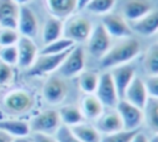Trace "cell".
<instances>
[{
    "instance_id": "cell-23",
    "label": "cell",
    "mask_w": 158,
    "mask_h": 142,
    "mask_svg": "<svg viewBox=\"0 0 158 142\" xmlns=\"http://www.w3.org/2000/svg\"><path fill=\"white\" fill-rule=\"evenodd\" d=\"M46 2L53 17L59 20L68 17L77 9V0H46Z\"/></svg>"
},
{
    "instance_id": "cell-39",
    "label": "cell",
    "mask_w": 158,
    "mask_h": 142,
    "mask_svg": "<svg viewBox=\"0 0 158 142\" xmlns=\"http://www.w3.org/2000/svg\"><path fill=\"white\" fill-rule=\"evenodd\" d=\"M12 140H14L12 136H10L5 131H1L0 130V142H12Z\"/></svg>"
},
{
    "instance_id": "cell-19",
    "label": "cell",
    "mask_w": 158,
    "mask_h": 142,
    "mask_svg": "<svg viewBox=\"0 0 158 142\" xmlns=\"http://www.w3.org/2000/svg\"><path fill=\"white\" fill-rule=\"evenodd\" d=\"M135 32L142 36H152L158 32V10H152L146 16L131 23Z\"/></svg>"
},
{
    "instance_id": "cell-28",
    "label": "cell",
    "mask_w": 158,
    "mask_h": 142,
    "mask_svg": "<svg viewBox=\"0 0 158 142\" xmlns=\"http://www.w3.org/2000/svg\"><path fill=\"white\" fill-rule=\"evenodd\" d=\"M99 74L95 72H81L79 74V88L84 94H94L99 83Z\"/></svg>"
},
{
    "instance_id": "cell-22",
    "label": "cell",
    "mask_w": 158,
    "mask_h": 142,
    "mask_svg": "<svg viewBox=\"0 0 158 142\" xmlns=\"http://www.w3.org/2000/svg\"><path fill=\"white\" fill-rule=\"evenodd\" d=\"M0 130L5 131L10 136L15 137H27L31 132L30 125L26 121L9 119V120H0Z\"/></svg>"
},
{
    "instance_id": "cell-26",
    "label": "cell",
    "mask_w": 158,
    "mask_h": 142,
    "mask_svg": "<svg viewBox=\"0 0 158 142\" xmlns=\"http://www.w3.org/2000/svg\"><path fill=\"white\" fill-rule=\"evenodd\" d=\"M143 112L147 126L153 131V133H158V99L148 98Z\"/></svg>"
},
{
    "instance_id": "cell-12",
    "label": "cell",
    "mask_w": 158,
    "mask_h": 142,
    "mask_svg": "<svg viewBox=\"0 0 158 142\" xmlns=\"http://www.w3.org/2000/svg\"><path fill=\"white\" fill-rule=\"evenodd\" d=\"M94 126L101 133V136L123 130L121 117L116 111V109H109L106 111L104 110L102 114L95 120Z\"/></svg>"
},
{
    "instance_id": "cell-9",
    "label": "cell",
    "mask_w": 158,
    "mask_h": 142,
    "mask_svg": "<svg viewBox=\"0 0 158 142\" xmlns=\"http://www.w3.org/2000/svg\"><path fill=\"white\" fill-rule=\"evenodd\" d=\"M69 52H70V49L58 53V54H41L31 65L30 74L31 75H43V74H47V73H51V72L58 69Z\"/></svg>"
},
{
    "instance_id": "cell-33",
    "label": "cell",
    "mask_w": 158,
    "mask_h": 142,
    "mask_svg": "<svg viewBox=\"0 0 158 142\" xmlns=\"http://www.w3.org/2000/svg\"><path fill=\"white\" fill-rule=\"evenodd\" d=\"M19 33L11 28H2L0 31V46H11L19 41Z\"/></svg>"
},
{
    "instance_id": "cell-14",
    "label": "cell",
    "mask_w": 158,
    "mask_h": 142,
    "mask_svg": "<svg viewBox=\"0 0 158 142\" xmlns=\"http://www.w3.org/2000/svg\"><path fill=\"white\" fill-rule=\"evenodd\" d=\"M148 98L149 96H148L144 81L141 78L135 77V79L131 81V84L128 85V88L123 95V100H126L127 102L143 110L147 104Z\"/></svg>"
},
{
    "instance_id": "cell-7",
    "label": "cell",
    "mask_w": 158,
    "mask_h": 142,
    "mask_svg": "<svg viewBox=\"0 0 158 142\" xmlns=\"http://www.w3.org/2000/svg\"><path fill=\"white\" fill-rule=\"evenodd\" d=\"M85 67V53L81 47L74 46L58 68V73L63 78H73L79 75Z\"/></svg>"
},
{
    "instance_id": "cell-15",
    "label": "cell",
    "mask_w": 158,
    "mask_h": 142,
    "mask_svg": "<svg viewBox=\"0 0 158 142\" xmlns=\"http://www.w3.org/2000/svg\"><path fill=\"white\" fill-rule=\"evenodd\" d=\"M17 27L22 36L33 38L38 31V22L35 12L28 6H20L19 9V19H17Z\"/></svg>"
},
{
    "instance_id": "cell-31",
    "label": "cell",
    "mask_w": 158,
    "mask_h": 142,
    "mask_svg": "<svg viewBox=\"0 0 158 142\" xmlns=\"http://www.w3.org/2000/svg\"><path fill=\"white\" fill-rule=\"evenodd\" d=\"M137 131H139V130H137ZM137 131L121 130V131H117L114 133L102 135L100 142H130Z\"/></svg>"
},
{
    "instance_id": "cell-6",
    "label": "cell",
    "mask_w": 158,
    "mask_h": 142,
    "mask_svg": "<svg viewBox=\"0 0 158 142\" xmlns=\"http://www.w3.org/2000/svg\"><path fill=\"white\" fill-rule=\"evenodd\" d=\"M94 94L104 105V107H109V109L116 107L120 98L117 95V90L110 72H105L99 77V83Z\"/></svg>"
},
{
    "instance_id": "cell-35",
    "label": "cell",
    "mask_w": 158,
    "mask_h": 142,
    "mask_svg": "<svg viewBox=\"0 0 158 142\" xmlns=\"http://www.w3.org/2000/svg\"><path fill=\"white\" fill-rule=\"evenodd\" d=\"M146 89L149 98L158 99V75L157 77H149L146 81Z\"/></svg>"
},
{
    "instance_id": "cell-29",
    "label": "cell",
    "mask_w": 158,
    "mask_h": 142,
    "mask_svg": "<svg viewBox=\"0 0 158 142\" xmlns=\"http://www.w3.org/2000/svg\"><path fill=\"white\" fill-rule=\"evenodd\" d=\"M74 42L65 38V37H60L48 44H44V47L41 51V54H58L65 51H69L74 47Z\"/></svg>"
},
{
    "instance_id": "cell-1",
    "label": "cell",
    "mask_w": 158,
    "mask_h": 142,
    "mask_svg": "<svg viewBox=\"0 0 158 142\" xmlns=\"http://www.w3.org/2000/svg\"><path fill=\"white\" fill-rule=\"evenodd\" d=\"M141 52V44L138 40L127 37L118 43L111 46L109 51L100 58V65L105 69L115 68L118 65L127 64L135 59Z\"/></svg>"
},
{
    "instance_id": "cell-4",
    "label": "cell",
    "mask_w": 158,
    "mask_h": 142,
    "mask_svg": "<svg viewBox=\"0 0 158 142\" xmlns=\"http://www.w3.org/2000/svg\"><path fill=\"white\" fill-rule=\"evenodd\" d=\"M30 125V130L33 133H44V135H54L59 126L62 125L59 114L57 110L48 109L37 114Z\"/></svg>"
},
{
    "instance_id": "cell-11",
    "label": "cell",
    "mask_w": 158,
    "mask_h": 142,
    "mask_svg": "<svg viewBox=\"0 0 158 142\" xmlns=\"http://www.w3.org/2000/svg\"><path fill=\"white\" fill-rule=\"evenodd\" d=\"M101 25L106 30L110 37L115 38H126L131 36V27L126 22V20L115 14H106L101 20Z\"/></svg>"
},
{
    "instance_id": "cell-44",
    "label": "cell",
    "mask_w": 158,
    "mask_h": 142,
    "mask_svg": "<svg viewBox=\"0 0 158 142\" xmlns=\"http://www.w3.org/2000/svg\"><path fill=\"white\" fill-rule=\"evenodd\" d=\"M157 33H158V32H157Z\"/></svg>"
},
{
    "instance_id": "cell-37",
    "label": "cell",
    "mask_w": 158,
    "mask_h": 142,
    "mask_svg": "<svg viewBox=\"0 0 158 142\" xmlns=\"http://www.w3.org/2000/svg\"><path fill=\"white\" fill-rule=\"evenodd\" d=\"M31 142H58L56 137L52 135H44V133H33Z\"/></svg>"
},
{
    "instance_id": "cell-2",
    "label": "cell",
    "mask_w": 158,
    "mask_h": 142,
    "mask_svg": "<svg viewBox=\"0 0 158 142\" xmlns=\"http://www.w3.org/2000/svg\"><path fill=\"white\" fill-rule=\"evenodd\" d=\"M2 110L14 116L23 115L28 112L33 105H35V99L31 93L27 90L22 89H16L10 93H7L4 99H2Z\"/></svg>"
},
{
    "instance_id": "cell-5",
    "label": "cell",
    "mask_w": 158,
    "mask_h": 142,
    "mask_svg": "<svg viewBox=\"0 0 158 142\" xmlns=\"http://www.w3.org/2000/svg\"><path fill=\"white\" fill-rule=\"evenodd\" d=\"M116 111L118 112L123 130L127 131H137L141 125L144 122V112L142 109L127 102L123 99H120L116 105Z\"/></svg>"
},
{
    "instance_id": "cell-3",
    "label": "cell",
    "mask_w": 158,
    "mask_h": 142,
    "mask_svg": "<svg viewBox=\"0 0 158 142\" xmlns=\"http://www.w3.org/2000/svg\"><path fill=\"white\" fill-rule=\"evenodd\" d=\"M93 31L90 20L81 15H74L63 25V37L73 41L74 43L86 42Z\"/></svg>"
},
{
    "instance_id": "cell-16",
    "label": "cell",
    "mask_w": 158,
    "mask_h": 142,
    "mask_svg": "<svg viewBox=\"0 0 158 142\" xmlns=\"http://www.w3.org/2000/svg\"><path fill=\"white\" fill-rule=\"evenodd\" d=\"M17 64L22 68H28L33 64L37 56V47L32 38L20 37L17 41Z\"/></svg>"
},
{
    "instance_id": "cell-40",
    "label": "cell",
    "mask_w": 158,
    "mask_h": 142,
    "mask_svg": "<svg viewBox=\"0 0 158 142\" xmlns=\"http://www.w3.org/2000/svg\"><path fill=\"white\" fill-rule=\"evenodd\" d=\"M89 1H90V0H77V9L83 10V9L86 6V4H88Z\"/></svg>"
},
{
    "instance_id": "cell-34",
    "label": "cell",
    "mask_w": 158,
    "mask_h": 142,
    "mask_svg": "<svg viewBox=\"0 0 158 142\" xmlns=\"http://www.w3.org/2000/svg\"><path fill=\"white\" fill-rule=\"evenodd\" d=\"M54 137L58 142H80L79 140H77L73 133L70 132L69 127L64 126V125H60L59 128L57 130V132L54 133Z\"/></svg>"
},
{
    "instance_id": "cell-17",
    "label": "cell",
    "mask_w": 158,
    "mask_h": 142,
    "mask_svg": "<svg viewBox=\"0 0 158 142\" xmlns=\"http://www.w3.org/2000/svg\"><path fill=\"white\" fill-rule=\"evenodd\" d=\"M152 11V5L148 0H127L122 7V15L126 21L136 22Z\"/></svg>"
},
{
    "instance_id": "cell-24",
    "label": "cell",
    "mask_w": 158,
    "mask_h": 142,
    "mask_svg": "<svg viewBox=\"0 0 158 142\" xmlns=\"http://www.w3.org/2000/svg\"><path fill=\"white\" fill-rule=\"evenodd\" d=\"M58 114H59V119H60L62 125H64L67 127L75 126L78 123L84 122V120H85L84 116H83V112H81L80 107L79 106H75V105H65V106H62L58 110Z\"/></svg>"
},
{
    "instance_id": "cell-18",
    "label": "cell",
    "mask_w": 158,
    "mask_h": 142,
    "mask_svg": "<svg viewBox=\"0 0 158 142\" xmlns=\"http://www.w3.org/2000/svg\"><path fill=\"white\" fill-rule=\"evenodd\" d=\"M19 6L14 0H0V25L2 28L17 27Z\"/></svg>"
},
{
    "instance_id": "cell-25",
    "label": "cell",
    "mask_w": 158,
    "mask_h": 142,
    "mask_svg": "<svg viewBox=\"0 0 158 142\" xmlns=\"http://www.w3.org/2000/svg\"><path fill=\"white\" fill-rule=\"evenodd\" d=\"M63 35V22L62 20L57 17H49L47 19L43 31H42V41L44 44H48L58 38H60Z\"/></svg>"
},
{
    "instance_id": "cell-8",
    "label": "cell",
    "mask_w": 158,
    "mask_h": 142,
    "mask_svg": "<svg viewBox=\"0 0 158 142\" xmlns=\"http://www.w3.org/2000/svg\"><path fill=\"white\" fill-rule=\"evenodd\" d=\"M88 49L89 52L95 56L101 58L111 47V37L104 28V26L100 23L95 26L90 33V37L88 38Z\"/></svg>"
},
{
    "instance_id": "cell-21",
    "label": "cell",
    "mask_w": 158,
    "mask_h": 142,
    "mask_svg": "<svg viewBox=\"0 0 158 142\" xmlns=\"http://www.w3.org/2000/svg\"><path fill=\"white\" fill-rule=\"evenodd\" d=\"M69 130L73 133V136L80 142H100L101 141V133L91 123L81 122L69 127Z\"/></svg>"
},
{
    "instance_id": "cell-30",
    "label": "cell",
    "mask_w": 158,
    "mask_h": 142,
    "mask_svg": "<svg viewBox=\"0 0 158 142\" xmlns=\"http://www.w3.org/2000/svg\"><path fill=\"white\" fill-rule=\"evenodd\" d=\"M116 0H90L84 7L93 15H106L114 9Z\"/></svg>"
},
{
    "instance_id": "cell-41",
    "label": "cell",
    "mask_w": 158,
    "mask_h": 142,
    "mask_svg": "<svg viewBox=\"0 0 158 142\" xmlns=\"http://www.w3.org/2000/svg\"><path fill=\"white\" fill-rule=\"evenodd\" d=\"M12 142H31V138L28 137H15Z\"/></svg>"
},
{
    "instance_id": "cell-38",
    "label": "cell",
    "mask_w": 158,
    "mask_h": 142,
    "mask_svg": "<svg viewBox=\"0 0 158 142\" xmlns=\"http://www.w3.org/2000/svg\"><path fill=\"white\" fill-rule=\"evenodd\" d=\"M130 142H149V140H148V137H147L143 132L137 131Z\"/></svg>"
},
{
    "instance_id": "cell-27",
    "label": "cell",
    "mask_w": 158,
    "mask_h": 142,
    "mask_svg": "<svg viewBox=\"0 0 158 142\" xmlns=\"http://www.w3.org/2000/svg\"><path fill=\"white\" fill-rule=\"evenodd\" d=\"M144 70L149 77L158 75V42L149 46L143 59Z\"/></svg>"
},
{
    "instance_id": "cell-20",
    "label": "cell",
    "mask_w": 158,
    "mask_h": 142,
    "mask_svg": "<svg viewBox=\"0 0 158 142\" xmlns=\"http://www.w3.org/2000/svg\"><path fill=\"white\" fill-rule=\"evenodd\" d=\"M79 107L83 112L84 119L91 121H95L104 111V105L100 102L95 94H84Z\"/></svg>"
},
{
    "instance_id": "cell-13",
    "label": "cell",
    "mask_w": 158,
    "mask_h": 142,
    "mask_svg": "<svg viewBox=\"0 0 158 142\" xmlns=\"http://www.w3.org/2000/svg\"><path fill=\"white\" fill-rule=\"evenodd\" d=\"M110 73H111L114 84L116 86L118 98L123 99V95H125L128 85L131 84V81L136 77L135 68L130 64H123V65H118V67L112 68V70Z\"/></svg>"
},
{
    "instance_id": "cell-32",
    "label": "cell",
    "mask_w": 158,
    "mask_h": 142,
    "mask_svg": "<svg viewBox=\"0 0 158 142\" xmlns=\"http://www.w3.org/2000/svg\"><path fill=\"white\" fill-rule=\"evenodd\" d=\"M0 59L2 63H6L9 65L16 64L17 63V47L14 44L2 47L0 51Z\"/></svg>"
},
{
    "instance_id": "cell-10",
    "label": "cell",
    "mask_w": 158,
    "mask_h": 142,
    "mask_svg": "<svg viewBox=\"0 0 158 142\" xmlns=\"http://www.w3.org/2000/svg\"><path fill=\"white\" fill-rule=\"evenodd\" d=\"M67 93H68V86L65 81L59 77L49 78L44 83L43 89H42V95L44 100L52 105L60 104L65 99Z\"/></svg>"
},
{
    "instance_id": "cell-42",
    "label": "cell",
    "mask_w": 158,
    "mask_h": 142,
    "mask_svg": "<svg viewBox=\"0 0 158 142\" xmlns=\"http://www.w3.org/2000/svg\"><path fill=\"white\" fill-rule=\"evenodd\" d=\"M148 140L149 142H158V133H153Z\"/></svg>"
},
{
    "instance_id": "cell-36",
    "label": "cell",
    "mask_w": 158,
    "mask_h": 142,
    "mask_svg": "<svg viewBox=\"0 0 158 142\" xmlns=\"http://www.w3.org/2000/svg\"><path fill=\"white\" fill-rule=\"evenodd\" d=\"M12 78V69L9 64L0 62V84H6Z\"/></svg>"
},
{
    "instance_id": "cell-43",
    "label": "cell",
    "mask_w": 158,
    "mask_h": 142,
    "mask_svg": "<svg viewBox=\"0 0 158 142\" xmlns=\"http://www.w3.org/2000/svg\"><path fill=\"white\" fill-rule=\"evenodd\" d=\"M16 4H26V2H28L30 0H14Z\"/></svg>"
}]
</instances>
